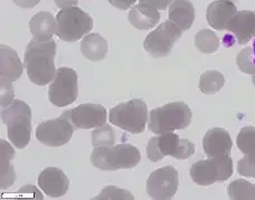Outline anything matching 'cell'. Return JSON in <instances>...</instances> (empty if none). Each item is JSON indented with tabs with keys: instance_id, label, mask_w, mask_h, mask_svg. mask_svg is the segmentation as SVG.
Wrapping results in <instances>:
<instances>
[{
	"instance_id": "6da1fadb",
	"label": "cell",
	"mask_w": 255,
	"mask_h": 200,
	"mask_svg": "<svg viewBox=\"0 0 255 200\" xmlns=\"http://www.w3.org/2000/svg\"><path fill=\"white\" fill-rule=\"evenodd\" d=\"M55 40L40 42L33 38L25 51L24 67L29 81L39 86L47 85L55 77Z\"/></svg>"
},
{
	"instance_id": "7a4b0ae2",
	"label": "cell",
	"mask_w": 255,
	"mask_h": 200,
	"mask_svg": "<svg viewBox=\"0 0 255 200\" xmlns=\"http://www.w3.org/2000/svg\"><path fill=\"white\" fill-rule=\"evenodd\" d=\"M90 160L100 170L116 171L136 167L141 161V154L139 149L132 144L101 145L94 147Z\"/></svg>"
},
{
	"instance_id": "3957f363",
	"label": "cell",
	"mask_w": 255,
	"mask_h": 200,
	"mask_svg": "<svg viewBox=\"0 0 255 200\" xmlns=\"http://www.w3.org/2000/svg\"><path fill=\"white\" fill-rule=\"evenodd\" d=\"M191 111L184 102L167 103L153 108L149 113L148 130L154 134L174 132L188 128L191 122Z\"/></svg>"
},
{
	"instance_id": "277c9868",
	"label": "cell",
	"mask_w": 255,
	"mask_h": 200,
	"mask_svg": "<svg viewBox=\"0 0 255 200\" xmlns=\"http://www.w3.org/2000/svg\"><path fill=\"white\" fill-rule=\"evenodd\" d=\"M195 143L188 139H180L178 134L167 132L153 136L147 144V156L150 161H161L167 156L178 160L190 158L195 153Z\"/></svg>"
},
{
	"instance_id": "5b68a950",
	"label": "cell",
	"mask_w": 255,
	"mask_h": 200,
	"mask_svg": "<svg viewBox=\"0 0 255 200\" xmlns=\"http://www.w3.org/2000/svg\"><path fill=\"white\" fill-rule=\"evenodd\" d=\"M148 121V107L144 101L133 99L117 104L110 110V122L132 134H140L145 130Z\"/></svg>"
},
{
	"instance_id": "8992f818",
	"label": "cell",
	"mask_w": 255,
	"mask_h": 200,
	"mask_svg": "<svg viewBox=\"0 0 255 200\" xmlns=\"http://www.w3.org/2000/svg\"><path fill=\"white\" fill-rule=\"evenodd\" d=\"M56 35L63 42H76L93 28V19L88 12L77 6L62 8L56 15Z\"/></svg>"
},
{
	"instance_id": "52a82bcc",
	"label": "cell",
	"mask_w": 255,
	"mask_h": 200,
	"mask_svg": "<svg viewBox=\"0 0 255 200\" xmlns=\"http://www.w3.org/2000/svg\"><path fill=\"white\" fill-rule=\"evenodd\" d=\"M232 175H233V160L231 156L199 160L190 168V178L198 186L224 183L231 178Z\"/></svg>"
},
{
	"instance_id": "ba28073f",
	"label": "cell",
	"mask_w": 255,
	"mask_h": 200,
	"mask_svg": "<svg viewBox=\"0 0 255 200\" xmlns=\"http://www.w3.org/2000/svg\"><path fill=\"white\" fill-rule=\"evenodd\" d=\"M79 98V77L70 67H60L48 89V99L53 105L64 107Z\"/></svg>"
},
{
	"instance_id": "9c48e42d",
	"label": "cell",
	"mask_w": 255,
	"mask_h": 200,
	"mask_svg": "<svg viewBox=\"0 0 255 200\" xmlns=\"http://www.w3.org/2000/svg\"><path fill=\"white\" fill-rule=\"evenodd\" d=\"M181 35L183 30L175 22L167 20L148 34L143 42L144 51L152 57H167Z\"/></svg>"
},
{
	"instance_id": "30bf717a",
	"label": "cell",
	"mask_w": 255,
	"mask_h": 200,
	"mask_svg": "<svg viewBox=\"0 0 255 200\" xmlns=\"http://www.w3.org/2000/svg\"><path fill=\"white\" fill-rule=\"evenodd\" d=\"M71 121L61 114L54 120L44 121L36 129V140L47 147L58 148L67 144L74 133Z\"/></svg>"
},
{
	"instance_id": "8fae6325",
	"label": "cell",
	"mask_w": 255,
	"mask_h": 200,
	"mask_svg": "<svg viewBox=\"0 0 255 200\" xmlns=\"http://www.w3.org/2000/svg\"><path fill=\"white\" fill-rule=\"evenodd\" d=\"M179 186L178 171L167 166L151 172L147 180V194L152 199L169 200L175 196Z\"/></svg>"
},
{
	"instance_id": "7c38bea8",
	"label": "cell",
	"mask_w": 255,
	"mask_h": 200,
	"mask_svg": "<svg viewBox=\"0 0 255 200\" xmlns=\"http://www.w3.org/2000/svg\"><path fill=\"white\" fill-rule=\"evenodd\" d=\"M62 115L67 117L75 129L89 130L107 124V110L101 104H80L63 112Z\"/></svg>"
},
{
	"instance_id": "4fadbf2b",
	"label": "cell",
	"mask_w": 255,
	"mask_h": 200,
	"mask_svg": "<svg viewBox=\"0 0 255 200\" xmlns=\"http://www.w3.org/2000/svg\"><path fill=\"white\" fill-rule=\"evenodd\" d=\"M38 186L48 197L61 198L70 188V180L63 170L55 167H49L40 172Z\"/></svg>"
},
{
	"instance_id": "5bb4252c",
	"label": "cell",
	"mask_w": 255,
	"mask_h": 200,
	"mask_svg": "<svg viewBox=\"0 0 255 200\" xmlns=\"http://www.w3.org/2000/svg\"><path fill=\"white\" fill-rule=\"evenodd\" d=\"M232 138L223 128L208 130L203 139L204 152L208 158H220L230 156L232 151Z\"/></svg>"
},
{
	"instance_id": "9a60e30c",
	"label": "cell",
	"mask_w": 255,
	"mask_h": 200,
	"mask_svg": "<svg viewBox=\"0 0 255 200\" xmlns=\"http://www.w3.org/2000/svg\"><path fill=\"white\" fill-rule=\"evenodd\" d=\"M226 30L235 36L239 44L247 45L255 37V11H238L227 24Z\"/></svg>"
},
{
	"instance_id": "2e32d148",
	"label": "cell",
	"mask_w": 255,
	"mask_h": 200,
	"mask_svg": "<svg viewBox=\"0 0 255 200\" xmlns=\"http://www.w3.org/2000/svg\"><path fill=\"white\" fill-rule=\"evenodd\" d=\"M236 12L238 8L232 0H215L207 6V22L214 29L225 30L227 24Z\"/></svg>"
},
{
	"instance_id": "e0dca14e",
	"label": "cell",
	"mask_w": 255,
	"mask_h": 200,
	"mask_svg": "<svg viewBox=\"0 0 255 200\" xmlns=\"http://www.w3.org/2000/svg\"><path fill=\"white\" fill-rule=\"evenodd\" d=\"M6 125L8 139L11 144L18 149L26 148L31 135V113L12 117Z\"/></svg>"
},
{
	"instance_id": "ac0fdd59",
	"label": "cell",
	"mask_w": 255,
	"mask_h": 200,
	"mask_svg": "<svg viewBox=\"0 0 255 200\" xmlns=\"http://www.w3.org/2000/svg\"><path fill=\"white\" fill-rule=\"evenodd\" d=\"M130 24L136 29L148 30L156 27L160 20V13L158 9L148 3L139 2L130 9L129 15Z\"/></svg>"
},
{
	"instance_id": "d6986e66",
	"label": "cell",
	"mask_w": 255,
	"mask_h": 200,
	"mask_svg": "<svg viewBox=\"0 0 255 200\" xmlns=\"http://www.w3.org/2000/svg\"><path fill=\"white\" fill-rule=\"evenodd\" d=\"M29 29L33 37L40 42L51 40L57 33V21L51 12L40 11L31 17Z\"/></svg>"
},
{
	"instance_id": "ffe728a7",
	"label": "cell",
	"mask_w": 255,
	"mask_h": 200,
	"mask_svg": "<svg viewBox=\"0 0 255 200\" xmlns=\"http://www.w3.org/2000/svg\"><path fill=\"white\" fill-rule=\"evenodd\" d=\"M22 70H24V64L21 63L17 52L2 44L0 46V75L11 82H16L20 79Z\"/></svg>"
},
{
	"instance_id": "44dd1931",
	"label": "cell",
	"mask_w": 255,
	"mask_h": 200,
	"mask_svg": "<svg viewBox=\"0 0 255 200\" xmlns=\"http://www.w3.org/2000/svg\"><path fill=\"white\" fill-rule=\"evenodd\" d=\"M169 20L186 31L194 24L195 20V7L190 0H174L169 6Z\"/></svg>"
},
{
	"instance_id": "7402d4cb",
	"label": "cell",
	"mask_w": 255,
	"mask_h": 200,
	"mask_svg": "<svg viewBox=\"0 0 255 200\" xmlns=\"http://www.w3.org/2000/svg\"><path fill=\"white\" fill-rule=\"evenodd\" d=\"M0 187L9 188L16 181V174L10 160L15 157V150L12 145L3 139L0 140Z\"/></svg>"
},
{
	"instance_id": "603a6c76",
	"label": "cell",
	"mask_w": 255,
	"mask_h": 200,
	"mask_svg": "<svg viewBox=\"0 0 255 200\" xmlns=\"http://www.w3.org/2000/svg\"><path fill=\"white\" fill-rule=\"evenodd\" d=\"M81 52L90 61H103L108 54V42L97 33L88 34L82 38Z\"/></svg>"
},
{
	"instance_id": "cb8c5ba5",
	"label": "cell",
	"mask_w": 255,
	"mask_h": 200,
	"mask_svg": "<svg viewBox=\"0 0 255 200\" xmlns=\"http://www.w3.org/2000/svg\"><path fill=\"white\" fill-rule=\"evenodd\" d=\"M225 84V77L220 71H206L199 79V90L206 95H213L220 92Z\"/></svg>"
},
{
	"instance_id": "d4e9b609",
	"label": "cell",
	"mask_w": 255,
	"mask_h": 200,
	"mask_svg": "<svg viewBox=\"0 0 255 200\" xmlns=\"http://www.w3.org/2000/svg\"><path fill=\"white\" fill-rule=\"evenodd\" d=\"M227 195L232 200H255V185L245 179H236L227 186Z\"/></svg>"
},
{
	"instance_id": "484cf974",
	"label": "cell",
	"mask_w": 255,
	"mask_h": 200,
	"mask_svg": "<svg viewBox=\"0 0 255 200\" xmlns=\"http://www.w3.org/2000/svg\"><path fill=\"white\" fill-rule=\"evenodd\" d=\"M195 46L200 53L213 54L220 48V38L211 29H202L195 36Z\"/></svg>"
},
{
	"instance_id": "4316f807",
	"label": "cell",
	"mask_w": 255,
	"mask_h": 200,
	"mask_svg": "<svg viewBox=\"0 0 255 200\" xmlns=\"http://www.w3.org/2000/svg\"><path fill=\"white\" fill-rule=\"evenodd\" d=\"M238 148L243 154H253L255 156V128L254 126H244L236 138Z\"/></svg>"
},
{
	"instance_id": "83f0119b",
	"label": "cell",
	"mask_w": 255,
	"mask_h": 200,
	"mask_svg": "<svg viewBox=\"0 0 255 200\" xmlns=\"http://www.w3.org/2000/svg\"><path fill=\"white\" fill-rule=\"evenodd\" d=\"M117 141L116 131L111 125L104 124L97 128L92 132V144L93 147H101V145H115Z\"/></svg>"
},
{
	"instance_id": "f1b7e54d",
	"label": "cell",
	"mask_w": 255,
	"mask_h": 200,
	"mask_svg": "<svg viewBox=\"0 0 255 200\" xmlns=\"http://www.w3.org/2000/svg\"><path fill=\"white\" fill-rule=\"evenodd\" d=\"M134 197L126 189L118 188L116 186H108L93 200H133Z\"/></svg>"
},
{
	"instance_id": "f546056e",
	"label": "cell",
	"mask_w": 255,
	"mask_h": 200,
	"mask_svg": "<svg viewBox=\"0 0 255 200\" xmlns=\"http://www.w3.org/2000/svg\"><path fill=\"white\" fill-rule=\"evenodd\" d=\"M254 53L252 47H247L240 52L239 56L236 57V63L241 72L245 74H255V64H254Z\"/></svg>"
},
{
	"instance_id": "4dcf8cb0",
	"label": "cell",
	"mask_w": 255,
	"mask_h": 200,
	"mask_svg": "<svg viewBox=\"0 0 255 200\" xmlns=\"http://www.w3.org/2000/svg\"><path fill=\"white\" fill-rule=\"evenodd\" d=\"M238 172L247 178H255V156L244 154V157L238 162Z\"/></svg>"
},
{
	"instance_id": "1f68e13d",
	"label": "cell",
	"mask_w": 255,
	"mask_h": 200,
	"mask_svg": "<svg viewBox=\"0 0 255 200\" xmlns=\"http://www.w3.org/2000/svg\"><path fill=\"white\" fill-rule=\"evenodd\" d=\"M0 93H1V99H0V104H1V108L8 106L13 101L15 98V91L12 88V82L10 80L6 79V77L1 76L0 79Z\"/></svg>"
},
{
	"instance_id": "d6a6232c",
	"label": "cell",
	"mask_w": 255,
	"mask_h": 200,
	"mask_svg": "<svg viewBox=\"0 0 255 200\" xmlns=\"http://www.w3.org/2000/svg\"><path fill=\"white\" fill-rule=\"evenodd\" d=\"M172 1L174 0H140V2L148 3L150 6L158 9V10H165L168 6H170Z\"/></svg>"
},
{
	"instance_id": "836d02e7",
	"label": "cell",
	"mask_w": 255,
	"mask_h": 200,
	"mask_svg": "<svg viewBox=\"0 0 255 200\" xmlns=\"http://www.w3.org/2000/svg\"><path fill=\"white\" fill-rule=\"evenodd\" d=\"M108 1L113 7L121 9V10H127V9H130L133 6L136 0H108Z\"/></svg>"
},
{
	"instance_id": "e575fe53",
	"label": "cell",
	"mask_w": 255,
	"mask_h": 200,
	"mask_svg": "<svg viewBox=\"0 0 255 200\" xmlns=\"http://www.w3.org/2000/svg\"><path fill=\"white\" fill-rule=\"evenodd\" d=\"M16 6L22 9H30L40 2V0H12Z\"/></svg>"
},
{
	"instance_id": "d590c367",
	"label": "cell",
	"mask_w": 255,
	"mask_h": 200,
	"mask_svg": "<svg viewBox=\"0 0 255 200\" xmlns=\"http://www.w3.org/2000/svg\"><path fill=\"white\" fill-rule=\"evenodd\" d=\"M55 4L58 8H66V7H73L77 6L79 0H54Z\"/></svg>"
},
{
	"instance_id": "8d00e7d4",
	"label": "cell",
	"mask_w": 255,
	"mask_h": 200,
	"mask_svg": "<svg viewBox=\"0 0 255 200\" xmlns=\"http://www.w3.org/2000/svg\"><path fill=\"white\" fill-rule=\"evenodd\" d=\"M252 82H253V85L255 86V74H254L253 77H252Z\"/></svg>"
}]
</instances>
